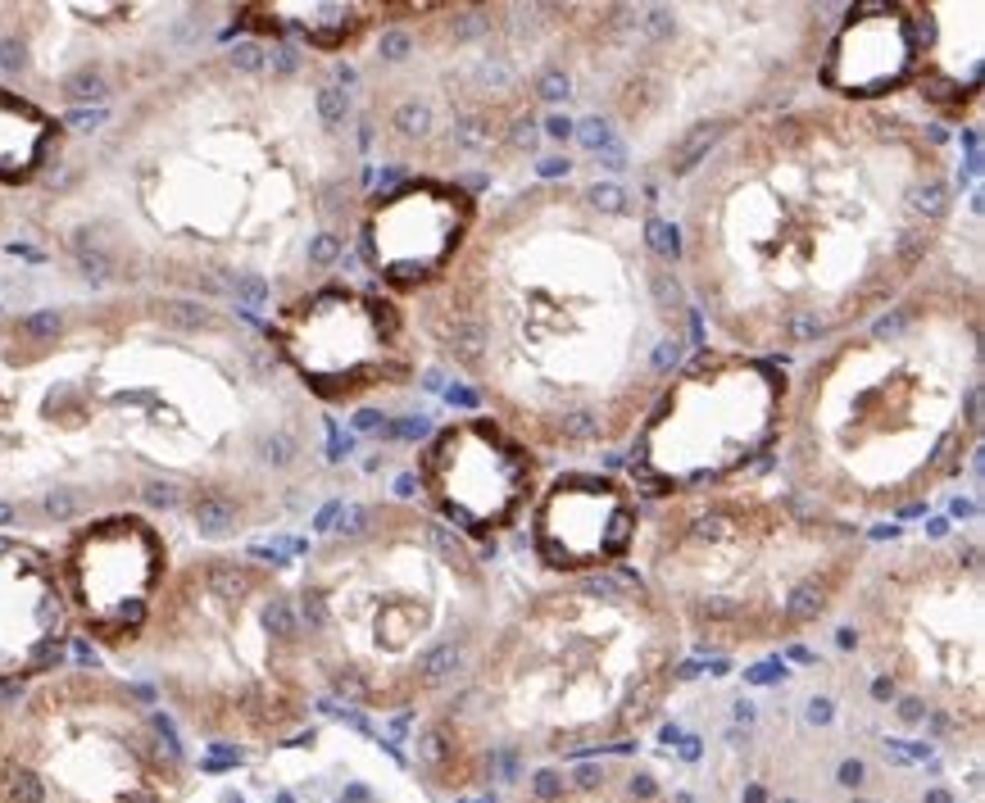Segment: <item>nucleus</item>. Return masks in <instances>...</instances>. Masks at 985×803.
I'll use <instances>...</instances> for the list:
<instances>
[{"mask_svg": "<svg viewBox=\"0 0 985 803\" xmlns=\"http://www.w3.org/2000/svg\"><path fill=\"white\" fill-rule=\"evenodd\" d=\"M949 214L935 137L867 105L799 110L704 159L682 259L727 340L790 349L899 304Z\"/></svg>", "mask_w": 985, "mask_h": 803, "instance_id": "obj_1", "label": "nucleus"}, {"mask_svg": "<svg viewBox=\"0 0 985 803\" xmlns=\"http://www.w3.org/2000/svg\"><path fill=\"white\" fill-rule=\"evenodd\" d=\"M423 313L427 340L540 450L622 441L673 381L686 300L626 214L531 186L482 218Z\"/></svg>", "mask_w": 985, "mask_h": 803, "instance_id": "obj_2", "label": "nucleus"}, {"mask_svg": "<svg viewBox=\"0 0 985 803\" xmlns=\"http://www.w3.org/2000/svg\"><path fill=\"white\" fill-rule=\"evenodd\" d=\"M976 291L899 300L799 381L781 423L790 495L813 513H885L962 468L980 432Z\"/></svg>", "mask_w": 985, "mask_h": 803, "instance_id": "obj_3", "label": "nucleus"}, {"mask_svg": "<svg viewBox=\"0 0 985 803\" xmlns=\"http://www.w3.org/2000/svg\"><path fill=\"white\" fill-rule=\"evenodd\" d=\"M682 631L640 577L590 572L577 586L536 595L495 640L482 645L423 749L454 744L450 789L486 753H577L622 740L659 712Z\"/></svg>", "mask_w": 985, "mask_h": 803, "instance_id": "obj_4", "label": "nucleus"}, {"mask_svg": "<svg viewBox=\"0 0 985 803\" xmlns=\"http://www.w3.org/2000/svg\"><path fill=\"white\" fill-rule=\"evenodd\" d=\"M341 586L309 581L295 617L309 640H337L322 672L337 694L368 708H400L459 685L486 636V568L450 527L427 513L382 509L350 540H337Z\"/></svg>", "mask_w": 985, "mask_h": 803, "instance_id": "obj_5", "label": "nucleus"}, {"mask_svg": "<svg viewBox=\"0 0 985 803\" xmlns=\"http://www.w3.org/2000/svg\"><path fill=\"white\" fill-rule=\"evenodd\" d=\"M854 522L813 513L790 491L736 482L682 491L645 531V572L700 649L763 645L831 613L854 581Z\"/></svg>", "mask_w": 985, "mask_h": 803, "instance_id": "obj_6", "label": "nucleus"}, {"mask_svg": "<svg viewBox=\"0 0 985 803\" xmlns=\"http://www.w3.org/2000/svg\"><path fill=\"white\" fill-rule=\"evenodd\" d=\"M786 377L750 354H695L640 418L631 482L682 495L736 482L781 445Z\"/></svg>", "mask_w": 985, "mask_h": 803, "instance_id": "obj_7", "label": "nucleus"}, {"mask_svg": "<svg viewBox=\"0 0 985 803\" xmlns=\"http://www.w3.org/2000/svg\"><path fill=\"white\" fill-rule=\"evenodd\" d=\"M876 663L940 717L980 722V577L976 550H908L867 595Z\"/></svg>", "mask_w": 985, "mask_h": 803, "instance_id": "obj_8", "label": "nucleus"}, {"mask_svg": "<svg viewBox=\"0 0 985 803\" xmlns=\"http://www.w3.org/2000/svg\"><path fill=\"white\" fill-rule=\"evenodd\" d=\"M418 482L427 504L464 531H504L536 495V464L518 436L495 418H464L432 436L418 454Z\"/></svg>", "mask_w": 985, "mask_h": 803, "instance_id": "obj_9", "label": "nucleus"}, {"mask_svg": "<svg viewBox=\"0 0 985 803\" xmlns=\"http://www.w3.org/2000/svg\"><path fill=\"white\" fill-rule=\"evenodd\" d=\"M477 227V200L450 182H405L373 200L364 241L373 268L400 291H432Z\"/></svg>", "mask_w": 985, "mask_h": 803, "instance_id": "obj_10", "label": "nucleus"}, {"mask_svg": "<svg viewBox=\"0 0 985 803\" xmlns=\"http://www.w3.org/2000/svg\"><path fill=\"white\" fill-rule=\"evenodd\" d=\"M640 509L636 491L613 477L572 473L559 477L536 518H531V550L554 572H604L608 563L626 559L636 550Z\"/></svg>", "mask_w": 985, "mask_h": 803, "instance_id": "obj_11", "label": "nucleus"}, {"mask_svg": "<svg viewBox=\"0 0 985 803\" xmlns=\"http://www.w3.org/2000/svg\"><path fill=\"white\" fill-rule=\"evenodd\" d=\"M926 51V5H858L840 37L827 46L818 78L858 100H876L904 87L922 69Z\"/></svg>", "mask_w": 985, "mask_h": 803, "instance_id": "obj_12", "label": "nucleus"}, {"mask_svg": "<svg viewBox=\"0 0 985 803\" xmlns=\"http://www.w3.org/2000/svg\"><path fill=\"white\" fill-rule=\"evenodd\" d=\"M518 803H659V789L649 776H626V785H613L608 767H577L572 776L540 767Z\"/></svg>", "mask_w": 985, "mask_h": 803, "instance_id": "obj_13", "label": "nucleus"}, {"mask_svg": "<svg viewBox=\"0 0 985 803\" xmlns=\"http://www.w3.org/2000/svg\"><path fill=\"white\" fill-rule=\"evenodd\" d=\"M191 513H196V531H200V536H209V540H223V536H232V531L241 527V518H236V504H232V500H223L218 491H205V495H196Z\"/></svg>", "mask_w": 985, "mask_h": 803, "instance_id": "obj_14", "label": "nucleus"}, {"mask_svg": "<svg viewBox=\"0 0 985 803\" xmlns=\"http://www.w3.org/2000/svg\"><path fill=\"white\" fill-rule=\"evenodd\" d=\"M155 313H159L173 331H205V327L218 322L200 300H164V304H155Z\"/></svg>", "mask_w": 985, "mask_h": 803, "instance_id": "obj_15", "label": "nucleus"}, {"mask_svg": "<svg viewBox=\"0 0 985 803\" xmlns=\"http://www.w3.org/2000/svg\"><path fill=\"white\" fill-rule=\"evenodd\" d=\"M42 513H46L51 522L82 518V513H87V495H82V491H73V486H55V491H46V495H42Z\"/></svg>", "mask_w": 985, "mask_h": 803, "instance_id": "obj_16", "label": "nucleus"}, {"mask_svg": "<svg viewBox=\"0 0 985 803\" xmlns=\"http://www.w3.org/2000/svg\"><path fill=\"white\" fill-rule=\"evenodd\" d=\"M141 500L150 509H177V504H186V491H182V482H141Z\"/></svg>", "mask_w": 985, "mask_h": 803, "instance_id": "obj_17", "label": "nucleus"}, {"mask_svg": "<svg viewBox=\"0 0 985 803\" xmlns=\"http://www.w3.org/2000/svg\"><path fill=\"white\" fill-rule=\"evenodd\" d=\"M227 64H232L236 73H263V69H268V51H263L259 42H241V46L227 55Z\"/></svg>", "mask_w": 985, "mask_h": 803, "instance_id": "obj_18", "label": "nucleus"}, {"mask_svg": "<svg viewBox=\"0 0 985 803\" xmlns=\"http://www.w3.org/2000/svg\"><path fill=\"white\" fill-rule=\"evenodd\" d=\"M64 331V313H55V309H42V313H28L24 322H19V336H60Z\"/></svg>", "mask_w": 985, "mask_h": 803, "instance_id": "obj_19", "label": "nucleus"}, {"mask_svg": "<svg viewBox=\"0 0 985 803\" xmlns=\"http://www.w3.org/2000/svg\"><path fill=\"white\" fill-rule=\"evenodd\" d=\"M268 69H273L277 78H291V73L300 69V55H295V46H273V55H268Z\"/></svg>", "mask_w": 985, "mask_h": 803, "instance_id": "obj_20", "label": "nucleus"}, {"mask_svg": "<svg viewBox=\"0 0 985 803\" xmlns=\"http://www.w3.org/2000/svg\"><path fill=\"white\" fill-rule=\"evenodd\" d=\"M24 64H28V55H24L19 42H0V69H5V73H19Z\"/></svg>", "mask_w": 985, "mask_h": 803, "instance_id": "obj_21", "label": "nucleus"}, {"mask_svg": "<svg viewBox=\"0 0 985 803\" xmlns=\"http://www.w3.org/2000/svg\"><path fill=\"white\" fill-rule=\"evenodd\" d=\"M105 119H110L105 110H73V114H69V128H78V132H91V128H100Z\"/></svg>", "mask_w": 985, "mask_h": 803, "instance_id": "obj_22", "label": "nucleus"}, {"mask_svg": "<svg viewBox=\"0 0 985 803\" xmlns=\"http://www.w3.org/2000/svg\"><path fill=\"white\" fill-rule=\"evenodd\" d=\"M0 522H14V504H0Z\"/></svg>", "mask_w": 985, "mask_h": 803, "instance_id": "obj_23", "label": "nucleus"}]
</instances>
